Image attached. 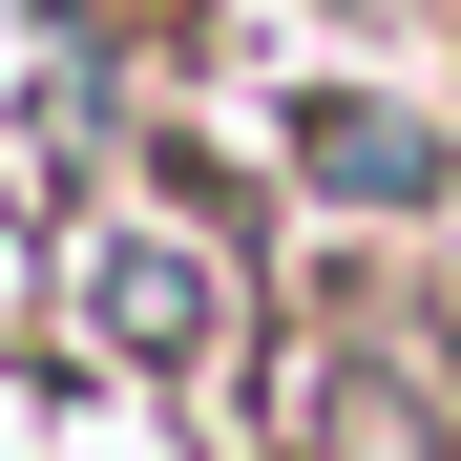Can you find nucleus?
<instances>
[{"label":"nucleus","instance_id":"3","mask_svg":"<svg viewBox=\"0 0 461 461\" xmlns=\"http://www.w3.org/2000/svg\"><path fill=\"white\" fill-rule=\"evenodd\" d=\"M315 189H377V210H420V189H440V147H420L399 105H315Z\"/></svg>","mask_w":461,"mask_h":461},{"label":"nucleus","instance_id":"1","mask_svg":"<svg viewBox=\"0 0 461 461\" xmlns=\"http://www.w3.org/2000/svg\"><path fill=\"white\" fill-rule=\"evenodd\" d=\"M85 315H105V357H147V377H189V357L230 336V273H210V252H168V230H126V252L85 273Z\"/></svg>","mask_w":461,"mask_h":461},{"label":"nucleus","instance_id":"2","mask_svg":"<svg viewBox=\"0 0 461 461\" xmlns=\"http://www.w3.org/2000/svg\"><path fill=\"white\" fill-rule=\"evenodd\" d=\"M315 461H440V399H420V377H377V357H336V399H315Z\"/></svg>","mask_w":461,"mask_h":461}]
</instances>
